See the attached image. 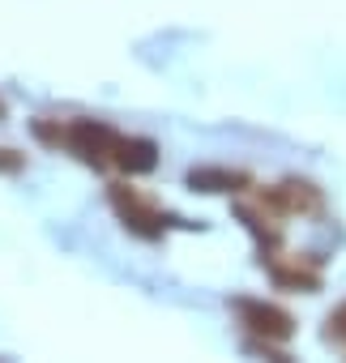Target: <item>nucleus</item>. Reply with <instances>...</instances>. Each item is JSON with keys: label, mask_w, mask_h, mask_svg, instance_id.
<instances>
[{"label": "nucleus", "mask_w": 346, "mask_h": 363, "mask_svg": "<svg viewBox=\"0 0 346 363\" xmlns=\"http://www.w3.org/2000/svg\"><path fill=\"white\" fill-rule=\"evenodd\" d=\"M111 154H116V162H120L128 175L154 171V162H158V145H154V141H145V137H120Z\"/></svg>", "instance_id": "20e7f679"}, {"label": "nucleus", "mask_w": 346, "mask_h": 363, "mask_svg": "<svg viewBox=\"0 0 346 363\" xmlns=\"http://www.w3.org/2000/svg\"><path fill=\"white\" fill-rule=\"evenodd\" d=\"M189 184L197 193H231V189H244L248 184V175L244 171H223V167H201L189 175Z\"/></svg>", "instance_id": "39448f33"}, {"label": "nucleus", "mask_w": 346, "mask_h": 363, "mask_svg": "<svg viewBox=\"0 0 346 363\" xmlns=\"http://www.w3.org/2000/svg\"><path fill=\"white\" fill-rule=\"evenodd\" d=\"M0 120H5V103H0Z\"/></svg>", "instance_id": "6e6552de"}, {"label": "nucleus", "mask_w": 346, "mask_h": 363, "mask_svg": "<svg viewBox=\"0 0 346 363\" xmlns=\"http://www.w3.org/2000/svg\"><path fill=\"white\" fill-rule=\"evenodd\" d=\"M0 171H22V154H13V150H0Z\"/></svg>", "instance_id": "0eeeda50"}, {"label": "nucleus", "mask_w": 346, "mask_h": 363, "mask_svg": "<svg viewBox=\"0 0 346 363\" xmlns=\"http://www.w3.org/2000/svg\"><path fill=\"white\" fill-rule=\"evenodd\" d=\"M111 206H116V214H120V218H124V223H128L137 235L154 240V235L162 231V218H158V214H154V210H150V206H145V201L133 193V189L116 184V189H111Z\"/></svg>", "instance_id": "f257e3e1"}, {"label": "nucleus", "mask_w": 346, "mask_h": 363, "mask_svg": "<svg viewBox=\"0 0 346 363\" xmlns=\"http://www.w3.org/2000/svg\"><path fill=\"white\" fill-rule=\"evenodd\" d=\"M329 333H333V337H342V342H346V308H337V312H333V316H329Z\"/></svg>", "instance_id": "423d86ee"}, {"label": "nucleus", "mask_w": 346, "mask_h": 363, "mask_svg": "<svg viewBox=\"0 0 346 363\" xmlns=\"http://www.w3.org/2000/svg\"><path fill=\"white\" fill-rule=\"evenodd\" d=\"M116 141H120V137H116L107 124H94V120H77V124L69 128V145H73L86 162H94V167L103 162V154L116 150Z\"/></svg>", "instance_id": "f03ea898"}, {"label": "nucleus", "mask_w": 346, "mask_h": 363, "mask_svg": "<svg viewBox=\"0 0 346 363\" xmlns=\"http://www.w3.org/2000/svg\"><path fill=\"white\" fill-rule=\"evenodd\" d=\"M240 308V316L257 329V333H265V337H291L295 333V320L282 312V308H269V303H252V299H244V303H235Z\"/></svg>", "instance_id": "7ed1b4c3"}]
</instances>
